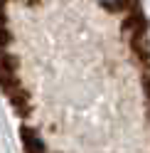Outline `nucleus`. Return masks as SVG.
<instances>
[{
    "mask_svg": "<svg viewBox=\"0 0 150 153\" xmlns=\"http://www.w3.org/2000/svg\"><path fill=\"white\" fill-rule=\"evenodd\" d=\"M3 91L22 153H150L143 3L3 0Z\"/></svg>",
    "mask_w": 150,
    "mask_h": 153,
    "instance_id": "nucleus-1",
    "label": "nucleus"
}]
</instances>
